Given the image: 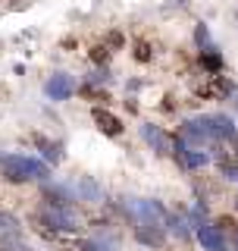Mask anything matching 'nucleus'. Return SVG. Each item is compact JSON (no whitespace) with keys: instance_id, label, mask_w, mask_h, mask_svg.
Here are the masks:
<instances>
[{"instance_id":"obj_7","label":"nucleus","mask_w":238,"mask_h":251,"mask_svg":"<svg viewBox=\"0 0 238 251\" xmlns=\"http://www.w3.org/2000/svg\"><path fill=\"white\" fill-rule=\"evenodd\" d=\"M194 232H197V242L204 245V251H229V245H226L223 229H219V226L204 223V226H197Z\"/></svg>"},{"instance_id":"obj_19","label":"nucleus","mask_w":238,"mask_h":251,"mask_svg":"<svg viewBox=\"0 0 238 251\" xmlns=\"http://www.w3.org/2000/svg\"><path fill=\"white\" fill-rule=\"evenodd\" d=\"M235 107H238V94H235Z\"/></svg>"},{"instance_id":"obj_11","label":"nucleus","mask_w":238,"mask_h":251,"mask_svg":"<svg viewBox=\"0 0 238 251\" xmlns=\"http://www.w3.org/2000/svg\"><path fill=\"white\" fill-rule=\"evenodd\" d=\"M19 220L13 214H0V242H10V239H19Z\"/></svg>"},{"instance_id":"obj_18","label":"nucleus","mask_w":238,"mask_h":251,"mask_svg":"<svg viewBox=\"0 0 238 251\" xmlns=\"http://www.w3.org/2000/svg\"><path fill=\"white\" fill-rule=\"evenodd\" d=\"M235 251H238V232H235Z\"/></svg>"},{"instance_id":"obj_17","label":"nucleus","mask_w":238,"mask_h":251,"mask_svg":"<svg viewBox=\"0 0 238 251\" xmlns=\"http://www.w3.org/2000/svg\"><path fill=\"white\" fill-rule=\"evenodd\" d=\"M0 251H31V248H25V245H19L16 239H10V242H3V248Z\"/></svg>"},{"instance_id":"obj_15","label":"nucleus","mask_w":238,"mask_h":251,"mask_svg":"<svg viewBox=\"0 0 238 251\" xmlns=\"http://www.w3.org/2000/svg\"><path fill=\"white\" fill-rule=\"evenodd\" d=\"M194 41H197V47H201V50L213 47V44H210V31H207V25H197V28H194Z\"/></svg>"},{"instance_id":"obj_3","label":"nucleus","mask_w":238,"mask_h":251,"mask_svg":"<svg viewBox=\"0 0 238 251\" xmlns=\"http://www.w3.org/2000/svg\"><path fill=\"white\" fill-rule=\"evenodd\" d=\"M41 220H44L47 226H53V229H66V232L78 229V217H75V210H72V207L44 204V207H41Z\"/></svg>"},{"instance_id":"obj_12","label":"nucleus","mask_w":238,"mask_h":251,"mask_svg":"<svg viewBox=\"0 0 238 251\" xmlns=\"http://www.w3.org/2000/svg\"><path fill=\"white\" fill-rule=\"evenodd\" d=\"M201 66L207 69V73H213V75L223 69V57H219L216 47H207V50H201Z\"/></svg>"},{"instance_id":"obj_9","label":"nucleus","mask_w":238,"mask_h":251,"mask_svg":"<svg viewBox=\"0 0 238 251\" xmlns=\"http://www.w3.org/2000/svg\"><path fill=\"white\" fill-rule=\"evenodd\" d=\"M94 123H97V129L104 132V135H122V123H119V116H113L110 110H100L94 107Z\"/></svg>"},{"instance_id":"obj_8","label":"nucleus","mask_w":238,"mask_h":251,"mask_svg":"<svg viewBox=\"0 0 238 251\" xmlns=\"http://www.w3.org/2000/svg\"><path fill=\"white\" fill-rule=\"evenodd\" d=\"M166 229H160V226H154V223H135V239L141 242V245H147V248H160L163 245V235Z\"/></svg>"},{"instance_id":"obj_4","label":"nucleus","mask_w":238,"mask_h":251,"mask_svg":"<svg viewBox=\"0 0 238 251\" xmlns=\"http://www.w3.org/2000/svg\"><path fill=\"white\" fill-rule=\"evenodd\" d=\"M44 94L50 100H69L75 94V82H72V75H66V73H53L50 78L44 82Z\"/></svg>"},{"instance_id":"obj_10","label":"nucleus","mask_w":238,"mask_h":251,"mask_svg":"<svg viewBox=\"0 0 238 251\" xmlns=\"http://www.w3.org/2000/svg\"><path fill=\"white\" fill-rule=\"evenodd\" d=\"M72 192H75V198H82V201H100V198H104L100 185L94 182V179H88V176L78 179V182L72 185Z\"/></svg>"},{"instance_id":"obj_5","label":"nucleus","mask_w":238,"mask_h":251,"mask_svg":"<svg viewBox=\"0 0 238 251\" xmlns=\"http://www.w3.org/2000/svg\"><path fill=\"white\" fill-rule=\"evenodd\" d=\"M141 138L147 141V148H154V151L163 154V157L172 154V148H176V141L166 135L160 126H154V123H144V126H141Z\"/></svg>"},{"instance_id":"obj_1","label":"nucleus","mask_w":238,"mask_h":251,"mask_svg":"<svg viewBox=\"0 0 238 251\" xmlns=\"http://www.w3.org/2000/svg\"><path fill=\"white\" fill-rule=\"evenodd\" d=\"M0 173H3L10 182H31V179L50 176L47 163L35 160V157H25V154H6L3 160H0Z\"/></svg>"},{"instance_id":"obj_14","label":"nucleus","mask_w":238,"mask_h":251,"mask_svg":"<svg viewBox=\"0 0 238 251\" xmlns=\"http://www.w3.org/2000/svg\"><path fill=\"white\" fill-rule=\"evenodd\" d=\"M85 248H88V251H119L116 242H104V239H91V242H85Z\"/></svg>"},{"instance_id":"obj_2","label":"nucleus","mask_w":238,"mask_h":251,"mask_svg":"<svg viewBox=\"0 0 238 251\" xmlns=\"http://www.w3.org/2000/svg\"><path fill=\"white\" fill-rule=\"evenodd\" d=\"M201 120H204V129H207L210 141H235L238 138L235 123L229 120L226 113H207V116H201Z\"/></svg>"},{"instance_id":"obj_6","label":"nucleus","mask_w":238,"mask_h":251,"mask_svg":"<svg viewBox=\"0 0 238 251\" xmlns=\"http://www.w3.org/2000/svg\"><path fill=\"white\" fill-rule=\"evenodd\" d=\"M172 154L179 157L182 163H185L188 170H197V167H207L210 163V154L204 151V148H191V145H185V141H176V148H172Z\"/></svg>"},{"instance_id":"obj_16","label":"nucleus","mask_w":238,"mask_h":251,"mask_svg":"<svg viewBox=\"0 0 238 251\" xmlns=\"http://www.w3.org/2000/svg\"><path fill=\"white\" fill-rule=\"evenodd\" d=\"M223 179H229V182H238V167H229V163H223Z\"/></svg>"},{"instance_id":"obj_13","label":"nucleus","mask_w":238,"mask_h":251,"mask_svg":"<svg viewBox=\"0 0 238 251\" xmlns=\"http://www.w3.org/2000/svg\"><path fill=\"white\" fill-rule=\"evenodd\" d=\"M38 145H41V151L47 160H53V163H60L63 160V154H60V145H50V141H44V138H38Z\"/></svg>"}]
</instances>
